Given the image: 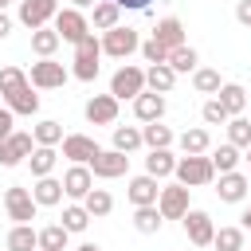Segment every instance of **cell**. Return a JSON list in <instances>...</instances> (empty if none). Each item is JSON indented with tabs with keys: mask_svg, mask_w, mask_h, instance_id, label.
Returning a JSON list of instances; mask_svg holds the SVG:
<instances>
[{
	"mask_svg": "<svg viewBox=\"0 0 251 251\" xmlns=\"http://www.w3.org/2000/svg\"><path fill=\"white\" fill-rule=\"evenodd\" d=\"M180 184H188V188H204V184H212L220 173H216V165H212V157H204V153H184L180 161H176V173H173Z\"/></svg>",
	"mask_w": 251,
	"mask_h": 251,
	"instance_id": "obj_1",
	"label": "cell"
},
{
	"mask_svg": "<svg viewBox=\"0 0 251 251\" xmlns=\"http://www.w3.org/2000/svg\"><path fill=\"white\" fill-rule=\"evenodd\" d=\"M98 59H102V39H94V31H90L86 39L75 43V67H71V75L78 82H94L98 78Z\"/></svg>",
	"mask_w": 251,
	"mask_h": 251,
	"instance_id": "obj_2",
	"label": "cell"
},
{
	"mask_svg": "<svg viewBox=\"0 0 251 251\" xmlns=\"http://www.w3.org/2000/svg\"><path fill=\"white\" fill-rule=\"evenodd\" d=\"M133 51H141V35H137V27L118 24V27L102 31V55H110V59H129Z\"/></svg>",
	"mask_w": 251,
	"mask_h": 251,
	"instance_id": "obj_3",
	"label": "cell"
},
{
	"mask_svg": "<svg viewBox=\"0 0 251 251\" xmlns=\"http://www.w3.org/2000/svg\"><path fill=\"white\" fill-rule=\"evenodd\" d=\"M141 90H149V86H145V71L133 67V63H122V67L114 71V78H110V94H114L118 102H126V98L133 102Z\"/></svg>",
	"mask_w": 251,
	"mask_h": 251,
	"instance_id": "obj_4",
	"label": "cell"
},
{
	"mask_svg": "<svg viewBox=\"0 0 251 251\" xmlns=\"http://www.w3.org/2000/svg\"><path fill=\"white\" fill-rule=\"evenodd\" d=\"M4 208H8V220H12V224H31L35 212H39L31 188H24V184H8V188H4Z\"/></svg>",
	"mask_w": 251,
	"mask_h": 251,
	"instance_id": "obj_5",
	"label": "cell"
},
{
	"mask_svg": "<svg viewBox=\"0 0 251 251\" xmlns=\"http://www.w3.org/2000/svg\"><path fill=\"white\" fill-rule=\"evenodd\" d=\"M51 27H55L67 43H78V39H86V35L94 31L82 8H59V12H55V20H51Z\"/></svg>",
	"mask_w": 251,
	"mask_h": 251,
	"instance_id": "obj_6",
	"label": "cell"
},
{
	"mask_svg": "<svg viewBox=\"0 0 251 251\" xmlns=\"http://www.w3.org/2000/svg\"><path fill=\"white\" fill-rule=\"evenodd\" d=\"M27 78H31L35 90H59V86L71 78V71H67L63 63H55V59H39V63H31Z\"/></svg>",
	"mask_w": 251,
	"mask_h": 251,
	"instance_id": "obj_7",
	"label": "cell"
},
{
	"mask_svg": "<svg viewBox=\"0 0 251 251\" xmlns=\"http://www.w3.org/2000/svg\"><path fill=\"white\" fill-rule=\"evenodd\" d=\"M90 173L102 176V180L126 176V173H129V153H122V149H98V153L90 157Z\"/></svg>",
	"mask_w": 251,
	"mask_h": 251,
	"instance_id": "obj_8",
	"label": "cell"
},
{
	"mask_svg": "<svg viewBox=\"0 0 251 251\" xmlns=\"http://www.w3.org/2000/svg\"><path fill=\"white\" fill-rule=\"evenodd\" d=\"M180 224H184V235H188L192 247H208V243L216 239V224H212V216H208L204 208H188Z\"/></svg>",
	"mask_w": 251,
	"mask_h": 251,
	"instance_id": "obj_9",
	"label": "cell"
},
{
	"mask_svg": "<svg viewBox=\"0 0 251 251\" xmlns=\"http://www.w3.org/2000/svg\"><path fill=\"white\" fill-rule=\"evenodd\" d=\"M31 149H35V137L24 133V129H12V133L0 141V165H4V169H16L20 161L31 157Z\"/></svg>",
	"mask_w": 251,
	"mask_h": 251,
	"instance_id": "obj_10",
	"label": "cell"
},
{
	"mask_svg": "<svg viewBox=\"0 0 251 251\" xmlns=\"http://www.w3.org/2000/svg\"><path fill=\"white\" fill-rule=\"evenodd\" d=\"M55 12H59V0H20V24L27 27V31H35V27H47L51 20H55Z\"/></svg>",
	"mask_w": 251,
	"mask_h": 251,
	"instance_id": "obj_11",
	"label": "cell"
},
{
	"mask_svg": "<svg viewBox=\"0 0 251 251\" xmlns=\"http://www.w3.org/2000/svg\"><path fill=\"white\" fill-rule=\"evenodd\" d=\"M188 184H165L161 188V196H157V208H161V216L165 220H184V212H188Z\"/></svg>",
	"mask_w": 251,
	"mask_h": 251,
	"instance_id": "obj_12",
	"label": "cell"
},
{
	"mask_svg": "<svg viewBox=\"0 0 251 251\" xmlns=\"http://www.w3.org/2000/svg\"><path fill=\"white\" fill-rule=\"evenodd\" d=\"M118 98L114 94H94L86 106H82V114H86V122L90 126H118Z\"/></svg>",
	"mask_w": 251,
	"mask_h": 251,
	"instance_id": "obj_13",
	"label": "cell"
},
{
	"mask_svg": "<svg viewBox=\"0 0 251 251\" xmlns=\"http://www.w3.org/2000/svg\"><path fill=\"white\" fill-rule=\"evenodd\" d=\"M102 145L90 137V133H67L63 137V157L71 161V165H90V157L98 153Z\"/></svg>",
	"mask_w": 251,
	"mask_h": 251,
	"instance_id": "obj_14",
	"label": "cell"
},
{
	"mask_svg": "<svg viewBox=\"0 0 251 251\" xmlns=\"http://www.w3.org/2000/svg\"><path fill=\"white\" fill-rule=\"evenodd\" d=\"M126 196H129V204H133V208L157 204V196H161V180H157V176H149V173H141V176H129V184H126Z\"/></svg>",
	"mask_w": 251,
	"mask_h": 251,
	"instance_id": "obj_15",
	"label": "cell"
},
{
	"mask_svg": "<svg viewBox=\"0 0 251 251\" xmlns=\"http://www.w3.org/2000/svg\"><path fill=\"white\" fill-rule=\"evenodd\" d=\"M247 188H251V180L235 169V173H220V180H216V196L224 200V204H243L247 200Z\"/></svg>",
	"mask_w": 251,
	"mask_h": 251,
	"instance_id": "obj_16",
	"label": "cell"
},
{
	"mask_svg": "<svg viewBox=\"0 0 251 251\" xmlns=\"http://www.w3.org/2000/svg\"><path fill=\"white\" fill-rule=\"evenodd\" d=\"M90 188H94V173H90V165H71V169L63 173V192H67L71 200H82Z\"/></svg>",
	"mask_w": 251,
	"mask_h": 251,
	"instance_id": "obj_17",
	"label": "cell"
},
{
	"mask_svg": "<svg viewBox=\"0 0 251 251\" xmlns=\"http://www.w3.org/2000/svg\"><path fill=\"white\" fill-rule=\"evenodd\" d=\"M133 118H137V122H161V118H165V94L141 90V94L133 98Z\"/></svg>",
	"mask_w": 251,
	"mask_h": 251,
	"instance_id": "obj_18",
	"label": "cell"
},
{
	"mask_svg": "<svg viewBox=\"0 0 251 251\" xmlns=\"http://www.w3.org/2000/svg\"><path fill=\"white\" fill-rule=\"evenodd\" d=\"M31 196H35V204L39 208H55V204H63V180L59 176H35V184H31Z\"/></svg>",
	"mask_w": 251,
	"mask_h": 251,
	"instance_id": "obj_19",
	"label": "cell"
},
{
	"mask_svg": "<svg viewBox=\"0 0 251 251\" xmlns=\"http://www.w3.org/2000/svg\"><path fill=\"white\" fill-rule=\"evenodd\" d=\"M31 90H35L31 82H27V86H20L16 94H8V98H4V106H8L16 118H31V114H39V94H31Z\"/></svg>",
	"mask_w": 251,
	"mask_h": 251,
	"instance_id": "obj_20",
	"label": "cell"
},
{
	"mask_svg": "<svg viewBox=\"0 0 251 251\" xmlns=\"http://www.w3.org/2000/svg\"><path fill=\"white\" fill-rule=\"evenodd\" d=\"M122 24V8L114 4V0H98L94 8H90V27L94 31H110V27H118Z\"/></svg>",
	"mask_w": 251,
	"mask_h": 251,
	"instance_id": "obj_21",
	"label": "cell"
},
{
	"mask_svg": "<svg viewBox=\"0 0 251 251\" xmlns=\"http://www.w3.org/2000/svg\"><path fill=\"white\" fill-rule=\"evenodd\" d=\"M176 161H180V157H173V149H149V157H145V173L157 176V180H165V176L176 173Z\"/></svg>",
	"mask_w": 251,
	"mask_h": 251,
	"instance_id": "obj_22",
	"label": "cell"
},
{
	"mask_svg": "<svg viewBox=\"0 0 251 251\" xmlns=\"http://www.w3.org/2000/svg\"><path fill=\"white\" fill-rule=\"evenodd\" d=\"M59 43H63V35L47 24V27H35L31 31V51L39 55V59H55V51H59Z\"/></svg>",
	"mask_w": 251,
	"mask_h": 251,
	"instance_id": "obj_23",
	"label": "cell"
},
{
	"mask_svg": "<svg viewBox=\"0 0 251 251\" xmlns=\"http://www.w3.org/2000/svg\"><path fill=\"white\" fill-rule=\"evenodd\" d=\"M145 86L157 90V94H169L176 86V71L169 63H153V67H145Z\"/></svg>",
	"mask_w": 251,
	"mask_h": 251,
	"instance_id": "obj_24",
	"label": "cell"
},
{
	"mask_svg": "<svg viewBox=\"0 0 251 251\" xmlns=\"http://www.w3.org/2000/svg\"><path fill=\"white\" fill-rule=\"evenodd\" d=\"M4 247H8V251H35V247H39V231H35L31 224H12Z\"/></svg>",
	"mask_w": 251,
	"mask_h": 251,
	"instance_id": "obj_25",
	"label": "cell"
},
{
	"mask_svg": "<svg viewBox=\"0 0 251 251\" xmlns=\"http://www.w3.org/2000/svg\"><path fill=\"white\" fill-rule=\"evenodd\" d=\"M153 39H161V43L173 51V47H180V43H184V24H180L176 16H165V20H157Z\"/></svg>",
	"mask_w": 251,
	"mask_h": 251,
	"instance_id": "obj_26",
	"label": "cell"
},
{
	"mask_svg": "<svg viewBox=\"0 0 251 251\" xmlns=\"http://www.w3.org/2000/svg\"><path fill=\"white\" fill-rule=\"evenodd\" d=\"M55 161H59L55 145H35V149H31V157H27L31 176H51V173H55Z\"/></svg>",
	"mask_w": 251,
	"mask_h": 251,
	"instance_id": "obj_27",
	"label": "cell"
},
{
	"mask_svg": "<svg viewBox=\"0 0 251 251\" xmlns=\"http://www.w3.org/2000/svg\"><path fill=\"white\" fill-rule=\"evenodd\" d=\"M169 67H173L176 75H192V71L200 67V55H196V47H188V43L173 47V51H169Z\"/></svg>",
	"mask_w": 251,
	"mask_h": 251,
	"instance_id": "obj_28",
	"label": "cell"
},
{
	"mask_svg": "<svg viewBox=\"0 0 251 251\" xmlns=\"http://www.w3.org/2000/svg\"><path fill=\"white\" fill-rule=\"evenodd\" d=\"M176 145H180V153H208L212 149V133L204 126H196V129H184L176 137Z\"/></svg>",
	"mask_w": 251,
	"mask_h": 251,
	"instance_id": "obj_29",
	"label": "cell"
},
{
	"mask_svg": "<svg viewBox=\"0 0 251 251\" xmlns=\"http://www.w3.org/2000/svg\"><path fill=\"white\" fill-rule=\"evenodd\" d=\"M239 161H243V153H239V145H231V141H224V145L212 149V165H216V173H235Z\"/></svg>",
	"mask_w": 251,
	"mask_h": 251,
	"instance_id": "obj_30",
	"label": "cell"
},
{
	"mask_svg": "<svg viewBox=\"0 0 251 251\" xmlns=\"http://www.w3.org/2000/svg\"><path fill=\"white\" fill-rule=\"evenodd\" d=\"M161 224H165V216H161V208H157V204L133 208V227H137L141 235H153V231H161Z\"/></svg>",
	"mask_w": 251,
	"mask_h": 251,
	"instance_id": "obj_31",
	"label": "cell"
},
{
	"mask_svg": "<svg viewBox=\"0 0 251 251\" xmlns=\"http://www.w3.org/2000/svg\"><path fill=\"white\" fill-rule=\"evenodd\" d=\"M220 102H224V110L235 118V114H243V106H247V90L239 86V82H224L220 86V94H216Z\"/></svg>",
	"mask_w": 251,
	"mask_h": 251,
	"instance_id": "obj_32",
	"label": "cell"
},
{
	"mask_svg": "<svg viewBox=\"0 0 251 251\" xmlns=\"http://www.w3.org/2000/svg\"><path fill=\"white\" fill-rule=\"evenodd\" d=\"M67 243H71V231H67L63 224L39 227V247H43V251H67Z\"/></svg>",
	"mask_w": 251,
	"mask_h": 251,
	"instance_id": "obj_33",
	"label": "cell"
},
{
	"mask_svg": "<svg viewBox=\"0 0 251 251\" xmlns=\"http://www.w3.org/2000/svg\"><path fill=\"white\" fill-rule=\"evenodd\" d=\"M31 78H27V71L24 67H16V63H8V67H0V98H8V94H16L20 86H27Z\"/></svg>",
	"mask_w": 251,
	"mask_h": 251,
	"instance_id": "obj_34",
	"label": "cell"
},
{
	"mask_svg": "<svg viewBox=\"0 0 251 251\" xmlns=\"http://www.w3.org/2000/svg\"><path fill=\"white\" fill-rule=\"evenodd\" d=\"M141 137H145V145L149 149H169L176 137H173V129L169 126H161V122H145L141 126Z\"/></svg>",
	"mask_w": 251,
	"mask_h": 251,
	"instance_id": "obj_35",
	"label": "cell"
},
{
	"mask_svg": "<svg viewBox=\"0 0 251 251\" xmlns=\"http://www.w3.org/2000/svg\"><path fill=\"white\" fill-rule=\"evenodd\" d=\"M141 145H145V137H141L137 126H114V149H122V153H137Z\"/></svg>",
	"mask_w": 251,
	"mask_h": 251,
	"instance_id": "obj_36",
	"label": "cell"
},
{
	"mask_svg": "<svg viewBox=\"0 0 251 251\" xmlns=\"http://www.w3.org/2000/svg\"><path fill=\"white\" fill-rule=\"evenodd\" d=\"M82 204H86V212H90L94 220H102V216L114 212V196H110L106 188H90V192L82 196Z\"/></svg>",
	"mask_w": 251,
	"mask_h": 251,
	"instance_id": "obj_37",
	"label": "cell"
},
{
	"mask_svg": "<svg viewBox=\"0 0 251 251\" xmlns=\"http://www.w3.org/2000/svg\"><path fill=\"white\" fill-rule=\"evenodd\" d=\"M90 220H94V216L86 212V204H82V200H75V204H67V208H63V227H67L71 235H75V231H86V224H90Z\"/></svg>",
	"mask_w": 251,
	"mask_h": 251,
	"instance_id": "obj_38",
	"label": "cell"
},
{
	"mask_svg": "<svg viewBox=\"0 0 251 251\" xmlns=\"http://www.w3.org/2000/svg\"><path fill=\"white\" fill-rule=\"evenodd\" d=\"M192 86H196V94H212V98H216L224 82H220V71H212V67H196V71H192Z\"/></svg>",
	"mask_w": 251,
	"mask_h": 251,
	"instance_id": "obj_39",
	"label": "cell"
},
{
	"mask_svg": "<svg viewBox=\"0 0 251 251\" xmlns=\"http://www.w3.org/2000/svg\"><path fill=\"white\" fill-rule=\"evenodd\" d=\"M31 137H35V145H63V126L55 122V118H43L35 129H31Z\"/></svg>",
	"mask_w": 251,
	"mask_h": 251,
	"instance_id": "obj_40",
	"label": "cell"
},
{
	"mask_svg": "<svg viewBox=\"0 0 251 251\" xmlns=\"http://www.w3.org/2000/svg\"><path fill=\"white\" fill-rule=\"evenodd\" d=\"M227 141H231V145H239V149H247V145H251V122H247V118H239V114H235V118H227Z\"/></svg>",
	"mask_w": 251,
	"mask_h": 251,
	"instance_id": "obj_41",
	"label": "cell"
},
{
	"mask_svg": "<svg viewBox=\"0 0 251 251\" xmlns=\"http://www.w3.org/2000/svg\"><path fill=\"white\" fill-rule=\"evenodd\" d=\"M212 247L216 251H243V227H220Z\"/></svg>",
	"mask_w": 251,
	"mask_h": 251,
	"instance_id": "obj_42",
	"label": "cell"
},
{
	"mask_svg": "<svg viewBox=\"0 0 251 251\" xmlns=\"http://www.w3.org/2000/svg\"><path fill=\"white\" fill-rule=\"evenodd\" d=\"M141 55H145V63H149V67H153V63H169V47H165L161 39H153V35H149V39H141Z\"/></svg>",
	"mask_w": 251,
	"mask_h": 251,
	"instance_id": "obj_43",
	"label": "cell"
},
{
	"mask_svg": "<svg viewBox=\"0 0 251 251\" xmlns=\"http://www.w3.org/2000/svg\"><path fill=\"white\" fill-rule=\"evenodd\" d=\"M200 118H204L208 126H227V118H231V114L224 110V102H220V98H208V102H204V110H200Z\"/></svg>",
	"mask_w": 251,
	"mask_h": 251,
	"instance_id": "obj_44",
	"label": "cell"
},
{
	"mask_svg": "<svg viewBox=\"0 0 251 251\" xmlns=\"http://www.w3.org/2000/svg\"><path fill=\"white\" fill-rule=\"evenodd\" d=\"M12 129H16V114H12L8 106H0V141H4Z\"/></svg>",
	"mask_w": 251,
	"mask_h": 251,
	"instance_id": "obj_45",
	"label": "cell"
},
{
	"mask_svg": "<svg viewBox=\"0 0 251 251\" xmlns=\"http://www.w3.org/2000/svg\"><path fill=\"white\" fill-rule=\"evenodd\" d=\"M235 20H239L243 27H251V0H239V4H235Z\"/></svg>",
	"mask_w": 251,
	"mask_h": 251,
	"instance_id": "obj_46",
	"label": "cell"
},
{
	"mask_svg": "<svg viewBox=\"0 0 251 251\" xmlns=\"http://www.w3.org/2000/svg\"><path fill=\"white\" fill-rule=\"evenodd\" d=\"M118 8H133V12H145L149 8V0H114Z\"/></svg>",
	"mask_w": 251,
	"mask_h": 251,
	"instance_id": "obj_47",
	"label": "cell"
},
{
	"mask_svg": "<svg viewBox=\"0 0 251 251\" xmlns=\"http://www.w3.org/2000/svg\"><path fill=\"white\" fill-rule=\"evenodd\" d=\"M12 31V20H8V12H0V39Z\"/></svg>",
	"mask_w": 251,
	"mask_h": 251,
	"instance_id": "obj_48",
	"label": "cell"
},
{
	"mask_svg": "<svg viewBox=\"0 0 251 251\" xmlns=\"http://www.w3.org/2000/svg\"><path fill=\"white\" fill-rule=\"evenodd\" d=\"M239 227H247V231H251V204L243 208V216H239Z\"/></svg>",
	"mask_w": 251,
	"mask_h": 251,
	"instance_id": "obj_49",
	"label": "cell"
},
{
	"mask_svg": "<svg viewBox=\"0 0 251 251\" xmlns=\"http://www.w3.org/2000/svg\"><path fill=\"white\" fill-rule=\"evenodd\" d=\"M94 4H98V0H71V8H82V12H86V8H94Z\"/></svg>",
	"mask_w": 251,
	"mask_h": 251,
	"instance_id": "obj_50",
	"label": "cell"
},
{
	"mask_svg": "<svg viewBox=\"0 0 251 251\" xmlns=\"http://www.w3.org/2000/svg\"><path fill=\"white\" fill-rule=\"evenodd\" d=\"M75 251H102V247H98V243H78Z\"/></svg>",
	"mask_w": 251,
	"mask_h": 251,
	"instance_id": "obj_51",
	"label": "cell"
},
{
	"mask_svg": "<svg viewBox=\"0 0 251 251\" xmlns=\"http://www.w3.org/2000/svg\"><path fill=\"white\" fill-rule=\"evenodd\" d=\"M243 161H247V165H251V145H247V149H243Z\"/></svg>",
	"mask_w": 251,
	"mask_h": 251,
	"instance_id": "obj_52",
	"label": "cell"
},
{
	"mask_svg": "<svg viewBox=\"0 0 251 251\" xmlns=\"http://www.w3.org/2000/svg\"><path fill=\"white\" fill-rule=\"evenodd\" d=\"M8 4H12V0H0V12H4V8H8Z\"/></svg>",
	"mask_w": 251,
	"mask_h": 251,
	"instance_id": "obj_53",
	"label": "cell"
},
{
	"mask_svg": "<svg viewBox=\"0 0 251 251\" xmlns=\"http://www.w3.org/2000/svg\"><path fill=\"white\" fill-rule=\"evenodd\" d=\"M35 251H43V247H35Z\"/></svg>",
	"mask_w": 251,
	"mask_h": 251,
	"instance_id": "obj_54",
	"label": "cell"
}]
</instances>
